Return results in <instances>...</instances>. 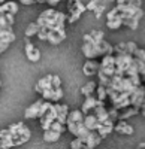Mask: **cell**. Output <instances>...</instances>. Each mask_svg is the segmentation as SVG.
Returning a JSON list of instances; mask_svg holds the SVG:
<instances>
[{"label": "cell", "mask_w": 145, "mask_h": 149, "mask_svg": "<svg viewBox=\"0 0 145 149\" xmlns=\"http://www.w3.org/2000/svg\"><path fill=\"white\" fill-rule=\"evenodd\" d=\"M81 51L87 60H96L108 54H114V45L105 40V33L102 30H91L88 34H84Z\"/></svg>", "instance_id": "6da1fadb"}, {"label": "cell", "mask_w": 145, "mask_h": 149, "mask_svg": "<svg viewBox=\"0 0 145 149\" xmlns=\"http://www.w3.org/2000/svg\"><path fill=\"white\" fill-rule=\"evenodd\" d=\"M66 127H67L69 133H72L75 137H78V139H81L84 142L85 149H94L96 146H99L100 142L103 140V137L97 131L90 130L85 124H84V119H81V121L67 119L66 121Z\"/></svg>", "instance_id": "7a4b0ae2"}, {"label": "cell", "mask_w": 145, "mask_h": 149, "mask_svg": "<svg viewBox=\"0 0 145 149\" xmlns=\"http://www.w3.org/2000/svg\"><path fill=\"white\" fill-rule=\"evenodd\" d=\"M36 22H38L42 29L66 34L67 15L64 14V12H60V10H55V9L50 8V9L42 12V14L39 15V18L36 19Z\"/></svg>", "instance_id": "3957f363"}, {"label": "cell", "mask_w": 145, "mask_h": 149, "mask_svg": "<svg viewBox=\"0 0 145 149\" xmlns=\"http://www.w3.org/2000/svg\"><path fill=\"white\" fill-rule=\"evenodd\" d=\"M115 8L123 18V26L130 30H136L141 18L144 17L142 6L135 3H127V5H117Z\"/></svg>", "instance_id": "277c9868"}, {"label": "cell", "mask_w": 145, "mask_h": 149, "mask_svg": "<svg viewBox=\"0 0 145 149\" xmlns=\"http://www.w3.org/2000/svg\"><path fill=\"white\" fill-rule=\"evenodd\" d=\"M87 10V6L84 5L81 0H67V22L69 24H74L76 22L81 15Z\"/></svg>", "instance_id": "5b68a950"}, {"label": "cell", "mask_w": 145, "mask_h": 149, "mask_svg": "<svg viewBox=\"0 0 145 149\" xmlns=\"http://www.w3.org/2000/svg\"><path fill=\"white\" fill-rule=\"evenodd\" d=\"M9 131L12 133V136H14L15 146H20V145L30 140V130L24 125L22 122H17V124H14V125H11Z\"/></svg>", "instance_id": "8992f818"}, {"label": "cell", "mask_w": 145, "mask_h": 149, "mask_svg": "<svg viewBox=\"0 0 145 149\" xmlns=\"http://www.w3.org/2000/svg\"><path fill=\"white\" fill-rule=\"evenodd\" d=\"M38 37L41 40L50 42L51 45H58V43H62L66 39V34H62V33H57V31H53V30H46V29L41 27V30L38 31Z\"/></svg>", "instance_id": "52a82bcc"}, {"label": "cell", "mask_w": 145, "mask_h": 149, "mask_svg": "<svg viewBox=\"0 0 145 149\" xmlns=\"http://www.w3.org/2000/svg\"><path fill=\"white\" fill-rule=\"evenodd\" d=\"M106 27L109 30H118L120 27H123V18L117 10V8H112L106 14Z\"/></svg>", "instance_id": "ba28073f"}, {"label": "cell", "mask_w": 145, "mask_h": 149, "mask_svg": "<svg viewBox=\"0 0 145 149\" xmlns=\"http://www.w3.org/2000/svg\"><path fill=\"white\" fill-rule=\"evenodd\" d=\"M41 119V127L45 130H50L51 128V124L54 121H57V110H55V104L51 103V106L48 107V110L45 112V113L39 118Z\"/></svg>", "instance_id": "9c48e42d"}, {"label": "cell", "mask_w": 145, "mask_h": 149, "mask_svg": "<svg viewBox=\"0 0 145 149\" xmlns=\"http://www.w3.org/2000/svg\"><path fill=\"white\" fill-rule=\"evenodd\" d=\"M42 98H45V100H48V102H60L63 98V90H62V86H54V85H51L50 88H45L43 91H42Z\"/></svg>", "instance_id": "30bf717a"}, {"label": "cell", "mask_w": 145, "mask_h": 149, "mask_svg": "<svg viewBox=\"0 0 145 149\" xmlns=\"http://www.w3.org/2000/svg\"><path fill=\"white\" fill-rule=\"evenodd\" d=\"M99 69H100V63H97L96 60H87L85 64L82 66V73L85 74V76H97L99 73Z\"/></svg>", "instance_id": "8fae6325"}, {"label": "cell", "mask_w": 145, "mask_h": 149, "mask_svg": "<svg viewBox=\"0 0 145 149\" xmlns=\"http://www.w3.org/2000/svg\"><path fill=\"white\" fill-rule=\"evenodd\" d=\"M45 98H39V100H36L33 104H30L27 109H26V118L27 119H34V118H39V112H41V106L43 103Z\"/></svg>", "instance_id": "7c38bea8"}, {"label": "cell", "mask_w": 145, "mask_h": 149, "mask_svg": "<svg viewBox=\"0 0 145 149\" xmlns=\"http://www.w3.org/2000/svg\"><path fill=\"white\" fill-rule=\"evenodd\" d=\"M26 55H27V58L32 61V63H36V61H39V58H41V51L38 48H36L32 42H26Z\"/></svg>", "instance_id": "4fadbf2b"}, {"label": "cell", "mask_w": 145, "mask_h": 149, "mask_svg": "<svg viewBox=\"0 0 145 149\" xmlns=\"http://www.w3.org/2000/svg\"><path fill=\"white\" fill-rule=\"evenodd\" d=\"M102 100H99L97 97H94V95H88L85 97V100L82 102V106H81V110L84 112V113H88L90 110H93L97 104H100Z\"/></svg>", "instance_id": "5bb4252c"}, {"label": "cell", "mask_w": 145, "mask_h": 149, "mask_svg": "<svg viewBox=\"0 0 145 149\" xmlns=\"http://www.w3.org/2000/svg\"><path fill=\"white\" fill-rule=\"evenodd\" d=\"M114 131H117L118 134L130 136V134H133V127H132V125H129V124L126 122V119H118V121L115 122Z\"/></svg>", "instance_id": "9a60e30c"}, {"label": "cell", "mask_w": 145, "mask_h": 149, "mask_svg": "<svg viewBox=\"0 0 145 149\" xmlns=\"http://www.w3.org/2000/svg\"><path fill=\"white\" fill-rule=\"evenodd\" d=\"M55 104V110H57V121H60L62 124H66L67 121V115H69V107L67 104H63V103H54Z\"/></svg>", "instance_id": "2e32d148"}, {"label": "cell", "mask_w": 145, "mask_h": 149, "mask_svg": "<svg viewBox=\"0 0 145 149\" xmlns=\"http://www.w3.org/2000/svg\"><path fill=\"white\" fill-rule=\"evenodd\" d=\"M51 85H53V74H46V76L41 78L39 82L34 85V91L39 93V94H42V91H43L45 88H50Z\"/></svg>", "instance_id": "e0dca14e"}, {"label": "cell", "mask_w": 145, "mask_h": 149, "mask_svg": "<svg viewBox=\"0 0 145 149\" xmlns=\"http://www.w3.org/2000/svg\"><path fill=\"white\" fill-rule=\"evenodd\" d=\"M97 82H94V81H88L85 85H82V88H81V94L84 97H88V95H93L96 93V90H97Z\"/></svg>", "instance_id": "ac0fdd59"}, {"label": "cell", "mask_w": 145, "mask_h": 149, "mask_svg": "<svg viewBox=\"0 0 145 149\" xmlns=\"http://www.w3.org/2000/svg\"><path fill=\"white\" fill-rule=\"evenodd\" d=\"M60 137H62V133H60V131H55V130H51V128L43 131V140H45V142L54 143V142H57Z\"/></svg>", "instance_id": "d6986e66"}, {"label": "cell", "mask_w": 145, "mask_h": 149, "mask_svg": "<svg viewBox=\"0 0 145 149\" xmlns=\"http://www.w3.org/2000/svg\"><path fill=\"white\" fill-rule=\"evenodd\" d=\"M41 30V26L38 22H30L27 29H26V36L27 37H32V36H38V31Z\"/></svg>", "instance_id": "ffe728a7"}, {"label": "cell", "mask_w": 145, "mask_h": 149, "mask_svg": "<svg viewBox=\"0 0 145 149\" xmlns=\"http://www.w3.org/2000/svg\"><path fill=\"white\" fill-rule=\"evenodd\" d=\"M96 94H97V98L102 102H106V98H108V93H106V88L103 85H97V90H96Z\"/></svg>", "instance_id": "44dd1931"}, {"label": "cell", "mask_w": 145, "mask_h": 149, "mask_svg": "<svg viewBox=\"0 0 145 149\" xmlns=\"http://www.w3.org/2000/svg\"><path fill=\"white\" fill-rule=\"evenodd\" d=\"M6 5H8V12H11V14H14V15L18 12V3L15 0H8Z\"/></svg>", "instance_id": "7402d4cb"}, {"label": "cell", "mask_w": 145, "mask_h": 149, "mask_svg": "<svg viewBox=\"0 0 145 149\" xmlns=\"http://www.w3.org/2000/svg\"><path fill=\"white\" fill-rule=\"evenodd\" d=\"M70 149H85V146H84V142L78 137H75L74 140L70 142Z\"/></svg>", "instance_id": "603a6c76"}, {"label": "cell", "mask_w": 145, "mask_h": 149, "mask_svg": "<svg viewBox=\"0 0 145 149\" xmlns=\"http://www.w3.org/2000/svg\"><path fill=\"white\" fill-rule=\"evenodd\" d=\"M127 3H135L142 6V0H115V5H127Z\"/></svg>", "instance_id": "cb8c5ba5"}, {"label": "cell", "mask_w": 145, "mask_h": 149, "mask_svg": "<svg viewBox=\"0 0 145 149\" xmlns=\"http://www.w3.org/2000/svg\"><path fill=\"white\" fill-rule=\"evenodd\" d=\"M12 42L11 40H8V39H0V54L2 52H5L6 49L9 48V45H11Z\"/></svg>", "instance_id": "d4e9b609"}, {"label": "cell", "mask_w": 145, "mask_h": 149, "mask_svg": "<svg viewBox=\"0 0 145 149\" xmlns=\"http://www.w3.org/2000/svg\"><path fill=\"white\" fill-rule=\"evenodd\" d=\"M87 6V10H96V8H97L99 6V0H90V2L85 5Z\"/></svg>", "instance_id": "484cf974"}, {"label": "cell", "mask_w": 145, "mask_h": 149, "mask_svg": "<svg viewBox=\"0 0 145 149\" xmlns=\"http://www.w3.org/2000/svg\"><path fill=\"white\" fill-rule=\"evenodd\" d=\"M103 12H105V6H103V5H99L97 8H96V10H94V15H96V18H100Z\"/></svg>", "instance_id": "4316f807"}, {"label": "cell", "mask_w": 145, "mask_h": 149, "mask_svg": "<svg viewBox=\"0 0 145 149\" xmlns=\"http://www.w3.org/2000/svg\"><path fill=\"white\" fill-rule=\"evenodd\" d=\"M53 85L54 86H62V79H60L57 74H53Z\"/></svg>", "instance_id": "83f0119b"}, {"label": "cell", "mask_w": 145, "mask_h": 149, "mask_svg": "<svg viewBox=\"0 0 145 149\" xmlns=\"http://www.w3.org/2000/svg\"><path fill=\"white\" fill-rule=\"evenodd\" d=\"M20 3H22L24 6H30V5H34L36 0H18Z\"/></svg>", "instance_id": "f1b7e54d"}, {"label": "cell", "mask_w": 145, "mask_h": 149, "mask_svg": "<svg viewBox=\"0 0 145 149\" xmlns=\"http://www.w3.org/2000/svg\"><path fill=\"white\" fill-rule=\"evenodd\" d=\"M62 0H46V3L50 5V6H55V5H58Z\"/></svg>", "instance_id": "f546056e"}, {"label": "cell", "mask_w": 145, "mask_h": 149, "mask_svg": "<svg viewBox=\"0 0 145 149\" xmlns=\"http://www.w3.org/2000/svg\"><path fill=\"white\" fill-rule=\"evenodd\" d=\"M141 113H142V116H145V100H144V103L141 106Z\"/></svg>", "instance_id": "4dcf8cb0"}, {"label": "cell", "mask_w": 145, "mask_h": 149, "mask_svg": "<svg viewBox=\"0 0 145 149\" xmlns=\"http://www.w3.org/2000/svg\"><path fill=\"white\" fill-rule=\"evenodd\" d=\"M138 148H141V149H145V142L139 143V145H138Z\"/></svg>", "instance_id": "1f68e13d"}, {"label": "cell", "mask_w": 145, "mask_h": 149, "mask_svg": "<svg viewBox=\"0 0 145 149\" xmlns=\"http://www.w3.org/2000/svg\"><path fill=\"white\" fill-rule=\"evenodd\" d=\"M36 3H46V0H36Z\"/></svg>", "instance_id": "d6a6232c"}, {"label": "cell", "mask_w": 145, "mask_h": 149, "mask_svg": "<svg viewBox=\"0 0 145 149\" xmlns=\"http://www.w3.org/2000/svg\"><path fill=\"white\" fill-rule=\"evenodd\" d=\"M3 3H6V0H0V5H3Z\"/></svg>", "instance_id": "836d02e7"}, {"label": "cell", "mask_w": 145, "mask_h": 149, "mask_svg": "<svg viewBox=\"0 0 145 149\" xmlns=\"http://www.w3.org/2000/svg\"><path fill=\"white\" fill-rule=\"evenodd\" d=\"M111 2H115V0H111Z\"/></svg>", "instance_id": "e575fe53"}, {"label": "cell", "mask_w": 145, "mask_h": 149, "mask_svg": "<svg viewBox=\"0 0 145 149\" xmlns=\"http://www.w3.org/2000/svg\"><path fill=\"white\" fill-rule=\"evenodd\" d=\"M0 85H2V81H0Z\"/></svg>", "instance_id": "d590c367"}, {"label": "cell", "mask_w": 145, "mask_h": 149, "mask_svg": "<svg viewBox=\"0 0 145 149\" xmlns=\"http://www.w3.org/2000/svg\"><path fill=\"white\" fill-rule=\"evenodd\" d=\"M138 149H141V148H138Z\"/></svg>", "instance_id": "8d00e7d4"}, {"label": "cell", "mask_w": 145, "mask_h": 149, "mask_svg": "<svg viewBox=\"0 0 145 149\" xmlns=\"http://www.w3.org/2000/svg\"><path fill=\"white\" fill-rule=\"evenodd\" d=\"M66 2H67V0H66Z\"/></svg>", "instance_id": "74e56055"}]
</instances>
